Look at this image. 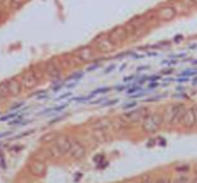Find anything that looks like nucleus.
I'll return each instance as SVG.
<instances>
[{
	"instance_id": "1",
	"label": "nucleus",
	"mask_w": 197,
	"mask_h": 183,
	"mask_svg": "<svg viewBox=\"0 0 197 183\" xmlns=\"http://www.w3.org/2000/svg\"><path fill=\"white\" fill-rule=\"evenodd\" d=\"M163 122L162 119V114L159 113H151V114H146L143 119V131L147 133H155L161 128V124Z\"/></svg>"
},
{
	"instance_id": "2",
	"label": "nucleus",
	"mask_w": 197,
	"mask_h": 183,
	"mask_svg": "<svg viewBox=\"0 0 197 183\" xmlns=\"http://www.w3.org/2000/svg\"><path fill=\"white\" fill-rule=\"evenodd\" d=\"M181 124L186 128H192L197 124L196 121V114H194V108H189L185 111V114H184L182 120H181Z\"/></svg>"
},
{
	"instance_id": "3",
	"label": "nucleus",
	"mask_w": 197,
	"mask_h": 183,
	"mask_svg": "<svg viewBox=\"0 0 197 183\" xmlns=\"http://www.w3.org/2000/svg\"><path fill=\"white\" fill-rule=\"evenodd\" d=\"M37 82H38V78H37V76L34 74L32 71H26L23 74V77H22V86L26 87V89H32V87L37 85Z\"/></svg>"
},
{
	"instance_id": "4",
	"label": "nucleus",
	"mask_w": 197,
	"mask_h": 183,
	"mask_svg": "<svg viewBox=\"0 0 197 183\" xmlns=\"http://www.w3.org/2000/svg\"><path fill=\"white\" fill-rule=\"evenodd\" d=\"M68 154L70 155L72 157H74V159H81V157L85 155V148H84V145H81L80 143L72 140V145H70V149H69Z\"/></svg>"
},
{
	"instance_id": "5",
	"label": "nucleus",
	"mask_w": 197,
	"mask_h": 183,
	"mask_svg": "<svg viewBox=\"0 0 197 183\" xmlns=\"http://www.w3.org/2000/svg\"><path fill=\"white\" fill-rule=\"evenodd\" d=\"M29 170L35 176H42L46 172V166L42 162H39V160H35V162H31L29 164Z\"/></svg>"
},
{
	"instance_id": "6",
	"label": "nucleus",
	"mask_w": 197,
	"mask_h": 183,
	"mask_svg": "<svg viewBox=\"0 0 197 183\" xmlns=\"http://www.w3.org/2000/svg\"><path fill=\"white\" fill-rule=\"evenodd\" d=\"M7 87H8V92H10V96H19L22 92V84L18 81V79H10L8 82H7Z\"/></svg>"
},
{
	"instance_id": "7",
	"label": "nucleus",
	"mask_w": 197,
	"mask_h": 183,
	"mask_svg": "<svg viewBox=\"0 0 197 183\" xmlns=\"http://www.w3.org/2000/svg\"><path fill=\"white\" fill-rule=\"evenodd\" d=\"M142 117H143V111L142 109H136V111H131L128 113H124L122 116V119L127 122H135V121H139Z\"/></svg>"
},
{
	"instance_id": "8",
	"label": "nucleus",
	"mask_w": 197,
	"mask_h": 183,
	"mask_svg": "<svg viewBox=\"0 0 197 183\" xmlns=\"http://www.w3.org/2000/svg\"><path fill=\"white\" fill-rule=\"evenodd\" d=\"M56 145L59 148V151H61L62 154H66V152H69V149H70L72 140L66 136H61L56 140Z\"/></svg>"
},
{
	"instance_id": "9",
	"label": "nucleus",
	"mask_w": 197,
	"mask_h": 183,
	"mask_svg": "<svg viewBox=\"0 0 197 183\" xmlns=\"http://www.w3.org/2000/svg\"><path fill=\"white\" fill-rule=\"evenodd\" d=\"M127 38V32L124 28H116L111 32L109 35V41L112 43H116V42H120V41H124Z\"/></svg>"
},
{
	"instance_id": "10",
	"label": "nucleus",
	"mask_w": 197,
	"mask_h": 183,
	"mask_svg": "<svg viewBox=\"0 0 197 183\" xmlns=\"http://www.w3.org/2000/svg\"><path fill=\"white\" fill-rule=\"evenodd\" d=\"M159 17L161 19H165V20H170V19H173L174 15H176V8H173V7H165V8H161L158 12Z\"/></svg>"
},
{
	"instance_id": "11",
	"label": "nucleus",
	"mask_w": 197,
	"mask_h": 183,
	"mask_svg": "<svg viewBox=\"0 0 197 183\" xmlns=\"http://www.w3.org/2000/svg\"><path fill=\"white\" fill-rule=\"evenodd\" d=\"M174 111H176V105H168V106L165 108L163 116H162L163 122H166V124H171L173 117H174Z\"/></svg>"
},
{
	"instance_id": "12",
	"label": "nucleus",
	"mask_w": 197,
	"mask_h": 183,
	"mask_svg": "<svg viewBox=\"0 0 197 183\" xmlns=\"http://www.w3.org/2000/svg\"><path fill=\"white\" fill-rule=\"evenodd\" d=\"M185 111L186 109L184 105H176V111H174V117H173L171 124H178V122H181L184 114H185Z\"/></svg>"
},
{
	"instance_id": "13",
	"label": "nucleus",
	"mask_w": 197,
	"mask_h": 183,
	"mask_svg": "<svg viewBox=\"0 0 197 183\" xmlns=\"http://www.w3.org/2000/svg\"><path fill=\"white\" fill-rule=\"evenodd\" d=\"M78 57L81 61H92L94 57L93 51H92V49H88V47H84V49H81L78 51Z\"/></svg>"
},
{
	"instance_id": "14",
	"label": "nucleus",
	"mask_w": 197,
	"mask_h": 183,
	"mask_svg": "<svg viewBox=\"0 0 197 183\" xmlns=\"http://www.w3.org/2000/svg\"><path fill=\"white\" fill-rule=\"evenodd\" d=\"M46 71L50 77H58L59 76V69L54 62H49L46 66Z\"/></svg>"
},
{
	"instance_id": "15",
	"label": "nucleus",
	"mask_w": 197,
	"mask_h": 183,
	"mask_svg": "<svg viewBox=\"0 0 197 183\" xmlns=\"http://www.w3.org/2000/svg\"><path fill=\"white\" fill-rule=\"evenodd\" d=\"M99 49L103 50V51H111L114 49V43L108 39H104V41H100L99 42Z\"/></svg>"
},
{
	"instance_id": "16",
	"label": "nucleus",
	"mask_w": 197,
	"mask_h": 183,
	"mask_svg": "<svg viewBox=\"0 0 197 183\" xmlns=\"http://www.w3.org/2000/svg\"><path fill=\"white\" fill-rule=\"evenodd\" d=\"M7 96H10L7 84H0V97H7Z\"/></svg>"
},
{
	"instance_id": "17",
	"label": "nucleus",
	"mask_w": 197,
	"mask_h": 183,
	"mask_svg": "<svg viewBox=\"0 0 197 183\" xmlns=\"http://www.w3.org/2000/svg\"><path fill=\"white\" fill-rule=\"evenodd\" d=\"M174 183H189V179L186 176H179L174 180Z\"/></svg>"
},
{
	"instance_id": "18",
	"label": "nucleus",
	"mask_w": 197,
	"mask_h": 183,
	"mask_svg": "<svg viewBox=\"0 0 197 183\" xmlns=\"http://www.w3.org/2000/svg\"><path fill=\"white\" fill-rule=\"evenodd\" d=\"M153 183H170V179L169 178H158V179H155Z\"/></svg>"
},
{
	"instance_id": "19",
	"label": "nucleus",
	"mask_w": 197,
	"mask_h": 183,
	"mask_svg": "<svg viewBox=\"0 0 197 183\" xmlns=\"http://www.w3.org/2000/svg\"><path fill=\"white\" fill-rule=\"evenodd\" d=\"M54 137H56V136H54V135H53V133H51V136H47V137H43V139H42V141H50V140H53V139H54Z\"/></svg>"
},
{
	"instance_id": "20",
	"label": "nucleus",
	"mask_w": 197,
	"mask_h": 183,
	"mask_svg": "<svg viewBox=\"0 0 197 183\" xmlns=\"http://www.w3.org/2000/svg\"><path fill=\"white\" fill-rule=\"evenodd\" d=\"M142 183H153V180H151V178H149V176H144V179L142 180Z\"/></svg>"
},
{
	"instance_id": "21",
	"label": "nucleus",
	"mask_w": 197,
	"mask_h": 183,
	"mask_svg": "<svg viewBox=\"0 0 197 183\" xmlns=\"http://www.w3.org/2000/svg\"><path fill=\"white\" fill-rule=\"evenodd\" d=\"M188 170H189L188 166H182V167H178V168H177V171H188Z\"/></svg>"
},
{
	"instance_id": "22",
	"label": "nucleus",
	"mask_w": 197,
	"mask_h": 183,
	"mask_svg": "<svg viewBox=\"0 0 197 183\" xmlns=\"http://www.w3.org/2000/svg\"><path fill=\"white\" fill-rule=\"evenodd\" d=\"M12 1H14V3L16 4V6H19V4H21L22 1H23V0H12Z\"/></svg>"
},
{
	"instance_id": "23",
	"label": "nucleus",
	"mask_w": 197,
	"mask_h": 183,
	"mask_svg": "<svg viewBox=\"0 0 197 183\" xmlns=\"http://www.w3.org/2000/svg\"><path fill=\"white\" fill-rule=\"evenodd\" d=\"M193 108H194V114H196V121H197V105L193 106Z\"/></svg>"
},
{
	"instance_id": "24",
	"label": "nucleus",
	"mask_w": 197,
	"mask_h": 183,
	"mask_svg": "<svg viewBox=\"0 0 197 183\" xmlns=\"http://www.w3.org/2000/svg\"><path fill=\"white\" fill-rule=\"evenodd\" d=\"M192 183H197V176L194 178V179H193V182H192Z\"/></svg>"
},
{
	"instance_id": "25",
	"label": "nucleus",
	"mask_w": 197,
	"mask_h": 183,
	"mask_svg": "<svg viewBox=\"0 0 197 183\" xmlns=\"http://www.w3.org/2000/svg\"><path fill=\"white\" fill-rule=\"evenodd\" d=\"M194 4H196V6H197V0H194Z\"/></svg>"
}]
</instances>
